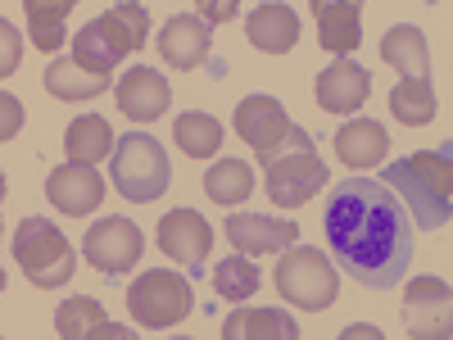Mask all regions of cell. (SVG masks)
<instances>
[{
  "label": "cell",
  "instance_id": "1",
  "mask_svg": "<svg viewBox=\"0 0 453 340\" xmlns=\"http://www.w3.org/2000/svg\"><path fill=\"white\" fill-rule=\"evenodd\" d=\"M326 245L349 277L372 290H390L412 263V218L381 182H335L322 218Z\"/></svg>",
  "mask_w": 453,
  "mask_h": 340
},
{
  "label": "cell",
  "instance_id": "2",
  "mask_svg": "<svg viewBox=\"0 0 453 340\" xmlns=\"http://www.w3.org/2000/svg\"><path fill=\"white\" fill-rule=\"evenodd\" d=\"M381 186H390L395 200L403 205V213L418 227H426V232L449 227V213H453V164H449V150H422V155L386 164Z\"/></svg>",
  "mask_w": 453,
  "mask_h": 340
},
{
  "label": "cell",
  "instance_id": "3",
  "mask_svg": "<svg viewBox=\"0 0 453 340\" xmlns=\"http://www.w3.org/2000/svg\"><path fill=\"white\" fill-rule=\"evenodd\" d=\"M109 177H113V191L132 205H155L168 182H173V168H168V155L155 136L145 132H127L113 141V159H109Z\"/></svg>",
  "mask_w": 453,
  "mask_h": 340
},
{
  "label": "cell",
  "instance_id": "4",
  "mask_svg": "<svg viewBox=\"0 0 453 340\" xmlns=\"http://www.w3.org/2000/svg\"><path fill=\"white\" fill-rule=\"evenodd\" d=\"M14 259H19L23 277L32 286H42V290H59V286L73 282V273H78V254H73L68 236L50 218H23L19 222Z\"/></svg>",
  "mask_w": 453,
  "mask_h": 340
},
{
  "label": "cell",
  "instance_id": "5",
  "mask_svg": "<svg viewBox=\"0 0 453 340\" xmlns=\"http://www.w3.org/2000/svg\"><path fill=\"white\" fill-rule=\"evenodd\" d=\"M273 286L286 305L304 309V313H322L335 305L340 295V273L331 268V259L313 245H295L290 254L277 259V273H273Z\"/></svg>",
  "mask_w": 453,
  "mask_h": 340
},
{
  "label": "cell",
  "instance_id": "6",
  "mask_svg": "<svg viewBox=\"0 0 453 340\" xmlns=\"http://www.w3.org/2000/svg\"><path fill=\"white\" fill-rule=\"evenodd\" d=\"M191 309H196V295H191V282L181 273L155 268V273H145L127 286V313L145 331H168V327L191 318Z\"/></svg>",
  "mask_w": 453,
  "mask_h": 340
},
{
  "label": "cell",
  "instance_id": "7",
  "mask_svg": "<svg viewBox=\"0 0 453 340\" xmlns=\"http://www.w3.org/2000/svg\"><path fill=\"white\" fill-rule=\"evenodd\" d=\"M236 132L254 150L258 164L286 155V150H295V145H313V136L304 128H295L286 119V109H281L277 96H245L236 104Z\"/></svg>",
  "mask_w": 453,
  "mask_h": 340
},
{
  "label": "cell",
  "instance_id": "8",
  "mask_svg": "<svg viewBox=\"0 0 453 340\" xmlns=\"http://www.w3.org/2000/svg\"><path fill=\"white\" fill-rule=\"evenodd\" d=\"M326 182H331V173H326V164L318 159L313 145H295V150H286V155H277V159L263 164V186H268V200L281 205V209L309 205Z\"/></svg>",
  "mask_w": 453,
  "mask_h": 340
},
{
  "label": "cell",
  "instance_id": "9",
  "mask_svg": "<svg viewBox=\"0 0 453 340\" xmlns=\"http://www.w3.org/2000/svg\"><path fill=\"white\" fill-rule=\"evenodd\" d=\"M141 250H145V241H141V232H136V222H127V218H119V213L91 222V232L82 236L87 263H91L96 273H104V277L132 273L136 259H141Z\"/></svg>",
  "mask_w": 453,
  "mask_h": 340
},
{
  "label": "cell",
  "instance_id": "10",
  "mask_svg": "<svg viewBox=\"0 0 453 340\" xmlns=\"http://www.w3.org/2000/svg\"><path fill=\"white\" fill-rule=\"evenodd\" d=\"M155 241H159V250H164L173 263H181L186 273H196V268H204V259H209V250H213V227H209L196 209H173V213L159 218Z\"/></svg>",
  "mask_w": 453,
  "mask_h": 340
},
{
  "label": "cell",
  "instance_id": "11",
  "mask_svg": "<svg viewBox=\"0 0 453 340\" xmlns=\"http://www.w3.org/2000/svg\"><path fill=\"white\" fill-rule=\"evenodd\" d=\"M226 241L236 254H281L299 241V222L295 218H263V213H232L226 218Z\"/></svg>",
  "mask_w": 453,
  "mask_h": 340
},
{
  "label": "cell",
  "instance_id": "12",
  "mask_svg": "<svg viewBox=\"0 0 453 340\" xmlns=\"http://www.w3.org/2000/svg\"><path fill=\"white\" fill-rule=\"evenodd\" d=\"M113 100H119V109L127 113L132 123H155V119H164L168 104H173V87H168L164 73H155L150 64H136V68H127L119 78Z\"/></svg>",
  "mask_w": 453,
  "mask_h": 340
},
{
  "label": "cell",
  "instance_id": "13",
  "mask_svg": "<svg viewBox=\"0 0 453 340\" xmlns=\"http://www.w3.org/2000/svg\"><path fill=\"white\" fill-rule=\"evenodd\" d=\"M46 200H50L59 213H68V218H87V213H96L100 200H104V182H100V173L87 168V164H59V168L46 177Z\"/></svg>",
  "mask_w": 453,
  "mask_h": 340
},
{
  "label": "cell",
  "instance_id": "14",
  "mask_svg": "<svg viewBox=\"0 0 453 340\" xmlns=\"http://www.w3.org/2000/svg\"><path fill=\"white\" fill-rule=\"evenodd\" d=\"M313 91H318V109H326V113H354L372 96V73L363 64H354L349 55H340L326 73H318Z\"/></svg>",
  "mask_w": 453,
  "mask_h": 340
},
{
  "label": "cell",
  "instance_id": "15",
  "mask_svg": "<svg viewBox=\"0 0 453 340\" xmlns=\"http://www.w3.org/2000/svg\"><path fill=\"white\" fill-rule=\"evenodd\" d=\"M318 19V42L331 55H354L363 42V0H309Z\"/></svg>",
  "mask_w": 453,
  "mask_h": 340
},
{
  "label": "cell",
  "instance_id": "16",
  "mask_svg": "<svg viewBox=\"0 0 453 340\" xmlns=\"http://www.w3.org/2000/svg\"><path fill=\"white\" fill-rule=\"evenodd\" d=\"M213 50V36H209V23L204 19H191V14H173L159 32V55L168 68H181V73H191L209 59Z\"/></svg>",
  "mask_w": 453,
  "mask_h": 340
},
{
  "label": "cell",
  "instance_id": "17",
  "mask_svg": "<svg viewBox=\"0 0 453 340\" xmlns=\"http://www.w3.org/2000/svg\"><path fill=\"white\" fill-rule=\"evenodd\" d=\"M449 286L440 277H418L403 290V313L412 336H449Z\"/></svg>",
  "mask_w": 453,
  "mask_h": 340
},
{
  "label": "cell",
  "instance_id": "18",
  "mask_svg": "<svg viewBox=\"0 0 453 340\" xmlns=\"http://www.w3.org/2000/svg\"><path fill=\"white\" fill-rule=\"evenodd\" d=\"M55 331H59L64 340H127V336H132L127 327H119V322H113V318L96 305V299H87V295L64 299L59 313H55Z\"/></svg>",
  "mask_w": 453,
  "mask_h": 340
},
{
  "label": "cell",
  "instance_id": "19",
  "mask_svg": "<svg viewBox=\"0 0 453 340\" xmlns=\"http://www.w3.org/2000/svg\"><path fill=\"white\" fill-rule=\"evenodd\" d=\"M245 36L250 46L263 50V55H290L295 42H299V19L290 5H277V0H268V5H258L245 23Z\"/></svg>",
  "mask_w": 453,
  "mask_h": 340
},
{
  "label": "cell",
  "instance_id": "20",
  "mask_svg": "<svg viewBox=\"0 0 453 340\" xmlns=\"http://www.w3.org/2000/svg\"><path fill=\"white\" fill-rule=\"evenodd\" d=\"M386 150H390V136H386V128L376 119H354V123H345L335 132V155H340V164L354 168V173L376 168L386 159Z\"/></svg>",
  "mask_w": 453,
  "mask_h": 340
},
{
  "label": "cell",
  "instance_id": "21",
  "mask_svg": "<svg viewBox=\"0 0 453 340\" xmlns=\"http://www.w3.org/2000/svg\"><path fill=\"white\" fill-rule=\"evenodd\" d=\"M222 340H299V322L281 309H236L222 322Z\"/></svg>",
  "mask_w": 453,
  "mask_h": 340
},
{
  "label": "cell",
  "instance_id": "22",
  "mask_svg": "<svg viewBox=\"0 0 453 340\" xmlns=\"http://www.w3.org/2000/svg\"><path fill=\"white\" fill-rule=\"evenodd\" d=\"M113 128L100 119V113H82V119H73L68 132H64V150H68V164H87L96 168L100 159L113 155Z\"/></svg>",
  "mask_w": 453,
  "mask_h": 340
},
{
  "label": "cell",
  "instance_id": "23",
  "mask_svg": "<svg viewBox=\"0 0 453 340\" xmlns=\"http://www.w3.org/2000/svg\"><path fill=\"white\" fill-rule=\"evenodd\" d=\"M381 59L403 73V78H426L431 73V50H426V36L422 27H412V23H399L381 36Z\"/></svg>",
  "mask_w": 453,
  "mask_h": 340
},
{
  "label": "cell",
  "instance_id": "24",
  "mask_svg": "<svg viewBox=\"0 0 453 340\" xmlns=\"http://www.w3.org/2000/svg\"><path fill=\"white\" fill-rule=\"evenodd\" d=\"M78 0H23L27 14V36L36 50H59L64 46V19L73 14Z\"/></svg>",
  "mask_w": 453,
  "mask_h": 340
},
{
  "label": "cell",
  "instance_id": "25",
  "mask_svg": "<svg viewBox=\"0 0 453 340\" xmlns=\"http://www.w3.org/2000/svg\"><path fill=\"white\" fill-rule=\"evenodd\" d=\"M96 23L104 27V36H109V42L119 46L123 55L145 50V36H150V14H145V5H136V0H123V5H113V10H109V14H100Z\"/></svg>",
  "mask_w": 453,
  "mask_h": 340
},
{
  "label": "cell",
  "instance_id": "26",
  "mask_svg": "<svg viewBox=\"0 0 453 340\" xmlns=\"http://www.w3.org/2000/svg\"><path fill=\"white\" fill-rule=\"evenodd\" d=\"M109 87V78H100V73H87L82 64H73V59H55L46 68V91L55 100H96L100 91Z\"/></svg>",
  "mask_w": 453,
  "mask_h": 340
},
{
  "label": "cell",
  "instance_id": "27",
  "mask_svg": "<svg viewBox=\"0 0 453 340\" xmlns=\"http://www.w3.org/2000/svg\"><path fill=\"white\" fill-rule=\"evenodd\" d=\"M435 91H431V78H403L395 91H390V113L403 123V128H426L435 123Z\"/></svg>",
  "mask_w": 453,
  "mask_h": 340
},
{
  "label": "cell",
  "instance_id": "28",
  "mask_svg": "<svg viewBox=\"0 0 453 340\" xmlns=\"http://www.w3.org/2000/svg\"><path fill=\"white\" fill-rule=\"evenodd\" d=\"M173 141L181 145V155H191V159H213L218 155V145H222V123L213 119V113H181V119L173 123Z\"/></svg>",
  "mask_w": 453,
  "mask_h": 340
},
{
  "label": "cell",
  "instance_id": "29",
  "mask_svg": "<svg viewBox=\"0 0 453 340\" xmlns=\"http://www.w3.org/2000/svg\"><path fill=\"white\" fill-rule=\"evenodd\" d=\"M204 196L213 205H241L254 196V173L245 159H218L209 173H204Z\"/></svg>",
  "mask_w": 453,
  "mask_h": 340
},
{
  "label": "cell",
  "instance_id": "30",
  "mask_svg": "<svg viewBox=\"0 0 453 340\" xmlns=\"http://www.w3.org/2000/svg\"><path fill=\"white\" fill-rule=\"evenodd\" d=\"M119 59H123V50L104 36V27L91 19L78 36H73V64H82L87 73H100V78H109L113 68H119Z\"/></svg>",
  "mask_w": 453,
  "mask_h": 340
},
{
  "label": "cell",
  "instance_id": "31",
  "mask_svg": "<svg viewBox=\"0 0 453 340\" xmlns=\"http://www.w3.org/2000/svg\"><path fill=\"white\" fill-rule=\"evenodd\" d=\"M258 286H263V277H258L250 254H232V259H222L213 268V290L222 299H236V305H241V299H250Z\"/></svg>",
  "mask_w": 453,
  "mask_h": 340
},
{
  "label": "cell",
  "instance_id": "32",
  "mask_svg": "<svg viewBox=\"0 0 453 340\" xmlns=\"http://www.w3.org/2000/svg\"><path fill=\"white\" fill-rule=\"evenodd\" d=\"M19 59H23V36L0 19V78H10V73L19 68Z\"/></svg>",
  "mask_w": 453,
  "mask_h": 340
},
{
  "label": "cell",
  "instance_id": "33",
  "mask_svg": "<svg viewBox=\"0 0 453 340\" xmlns=\"http://www.w3.org/2000/svg\"><path fill=\"white\" fill-rule=\"evenodd\" d=\"M23 132V104L0 91V141H14Z\"/></svg>",
  "mask_w": 453,
  "mask_h": 340
},
{
  "label": "cell",
  "instance_id": "34",
  "mask_svg": "<svg viewBox=\"0 0 453 340\" xmlns=\"http://www.w3.org/2000/svg\"><path fill=\"white\" fill-rule=\"evenodd\" d=\"M196 10H200V19L213 27H222V23H232L236 14H241V0H196Z\"/></svg>",
  "mask_w": 453,
  "mask_h": 340
},
{
  "label": "cell",
  "instance_id": "35",
  "mask_svg": "<svg viewBox=\"0 0 453 340\" xmlns=\"http://www.w3.org/2000/svg\"><path fill=\"white\" fill-rule=\"evenodd\" d=\"M5 196H10V186H5V173H0V205H5Z\"/></svg>",
  "mask_w": 453,
  "mask_h": 340
},
{
  "label": "cell",
  "instance_id": "36",
  "mask_svg": "<svg viewBox=\"0 0 453 340\" xmlns=\"http://www.w3.org/2000/svg\"><path fill=\"white\" fill-rule=\"evenodd\" d=\"M0 295H5V268H0Z\"/></svg>",
  "mask_w": 453,
  "mask_h": 340
}]
</instances>
